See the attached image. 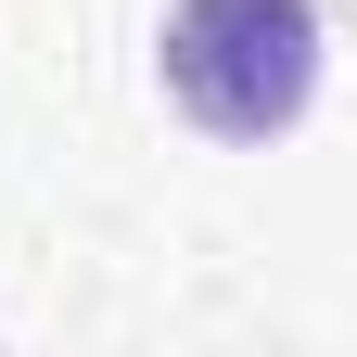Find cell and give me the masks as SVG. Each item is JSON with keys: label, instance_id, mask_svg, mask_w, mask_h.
<instances>
[{"label": "cell", "instance_id": "6da1fadb", "mask_svg": "<svg viewBox=\"0 0 357 357\" xmlns=\"http://www.w3.org/2000/svg\"><path fill=\"white\" fill-rule=\"evenodd\" d=\"M166 102L217 141H281L319 89V0H178L166 38Z\"/></svg>", "mask_w": 357, "mask_h": 357}]
</instances>
